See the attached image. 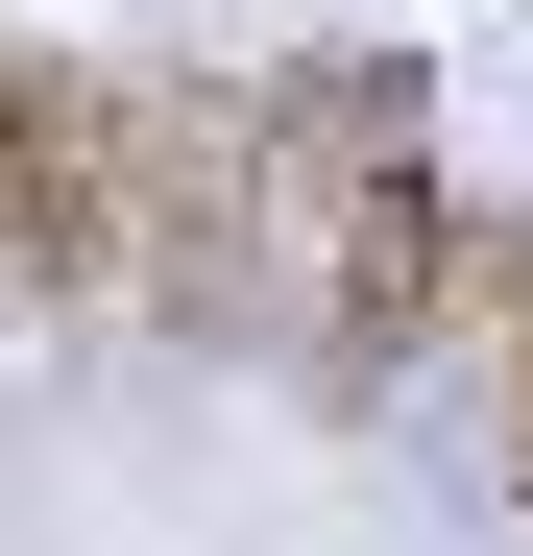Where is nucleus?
<instances>
[{"label":"nucleus","instance_id":"nucleus-1","mask_svg":"<svg viewBox=\"0 0 533 556\" xmlns=\"http://www.w3.org/2000/svg\"><path fill=\"white\" fill-rule=\"evenodd\" d=\"M122 291L170 339H266V98L122 73Z\"/></svg>","mask_w":533,"mask_h":556},{"label":"nucleus","instance_id":"nucleus-2","mask_svg":"<svg viewBox=\"0 0 533 556\" xmlns=\"http://www.w3.org/2000/svg\"><path fill=\"white\" fill-rule=\"evenodd\" d=\"M122 291V73L0 49V315Z\"/></svg>","mask_w":533,"mask_h":556},{"label":"nucleus","instance_id":"nucleus-3","mask_svg":"<svg viewBox=\"0 0 533 556\" xmlns=\"http://www.w3.org/2000/svg\"><path fill=\"white\" fill-rule=\"evenodd\" d=\"M509 412H533V315H509Z\"/></svg>","mask_w":533,"mask_h":556}]
</instances>
